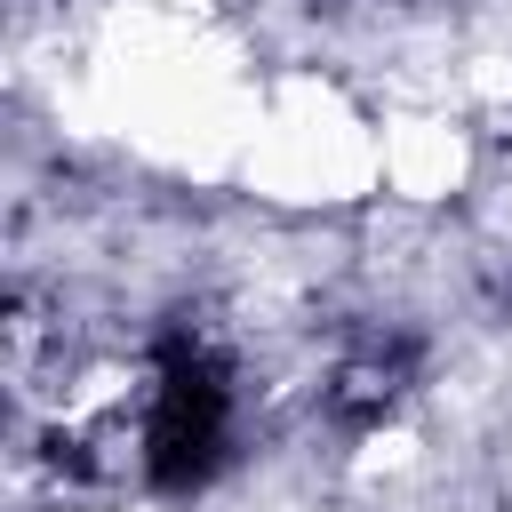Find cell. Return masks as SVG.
<instances>
[{"instance_id": "6da1fadb", "label": "cell", "mask_w": 512, "mask_h": 512, "mask_svg": "<svg viewBox=\"0 0 512 512\" xmlns=\"http://www.w3.org/2000/svg\"><path fill=\"white\" fill-rule=\"evenodd\" d=\"M224 416H232L224 368L208 352H168L160 392H152V416H144V472L160 488L200 480L216 464V448H224Z\"/></svg>"}]
</instances>
